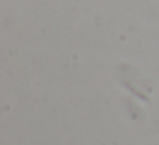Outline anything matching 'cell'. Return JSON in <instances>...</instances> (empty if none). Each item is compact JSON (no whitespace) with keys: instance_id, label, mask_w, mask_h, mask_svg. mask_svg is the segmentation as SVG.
Instances as JSON below:
<instances>
[]
</instances>
